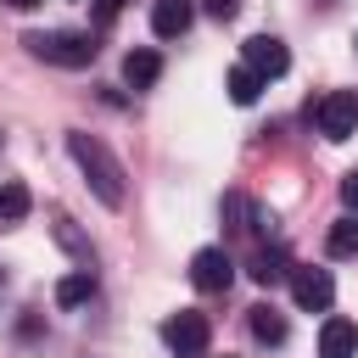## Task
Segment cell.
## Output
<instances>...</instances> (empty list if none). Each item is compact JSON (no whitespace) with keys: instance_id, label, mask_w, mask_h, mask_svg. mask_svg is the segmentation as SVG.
Instances as JSON below:
<instances>
[{"instance_id":"obj_4","label":"cell","mask_w":358,"mask_h":358,"mask_svg":"<svg viewBox=\"0 0 358 358\" xmlns=\"http://www.w3.org/2000/svg\"><path fill=\"white\" fill-rule=\"evenodd\" d=\"M313 123L324 140H352L358 129V90H330L324 101H313Z\"/></svg>"},{"instance_id":"obj_11","label":"cell","mask_w":358,"mask_h":358,"mask_svg":"<svg viewBox=\"0 0 358 358\" xmlns=\"http://www.w3.org/2000/svg\"><path fill=\"white\" fill-rule=\"evenodd\" d=\"M246 274H252L257 285H280L291 268H285V252H280V246H268V252H252V268H246Z\"/></svg>"},{"instance_id":"obj_13","label":"cell","mask_w":358,"mask_h":358,"mask_svg":"<svg viewBox=\"0 0 358 358\" xmlns=\"http://www.w3.org/2000/svg\"><path fill=\"white\" fill-rule=\"evenodd\" d=\"M324 252H330V257H358V218H352V213L330 224V235H324Z\"/></svg>"},{"instance_id":"obj_19","label":"cell","mask_w":358,"mask_h":358,"mask_svg":"<svg viewBox=\"0 0 358 358\" xmlns=\"http://www.w3.org/2000/svg\"><path fill=\"white\" fill-rule=\"evenodd\" d=\"M341 201H347V213L358 218V168H352V173L341 179Z\"/></svg>"},{"instance_id":"obj_16","label":"cell","mask_w":358,"mask_h":358,"mask_svg":"<svg viewBox=\"0 0 358 358\" xmlns=\"http://www.w3.org/2000/svg\"><path fill=\"white\" fill-rule=\"evenodd\" d=\"M224 90H229V101H235V106H252V101L263 95V78H257L252 67H235V73L224 78Z\"/></svg>"},{"instance_id":"obj_2","label":"cell","mask_w":358,"mask_h":358,"mask_svg":"<svg viewBox=\"0 0 358 358\" xmlns=\"http://www.w3.org/2000/svg\"><path fill=\"white\" fill-rule=\"evenodd\" d=\"M22 45H28V56H39V62H50V67H90V62H95V50H101L90 34H73V28L22 34Z\"/></svg>"},{"instance_id":"obj_1","label":"cell","mask_w":358,"mask_h":358,"mask_svg":"<svg viewBox=\"0 0 358 358\" xmlns=\"http://www.w3.org/2000/svg\"><path fill=\"white\" fill-rule=\"evenodd\" d=\"M67 151H73V162L84 168V179H90V190H95V201L101 207H123V162L112 157V145L101 140V134H90V129H67Z\"/></svg>"},{"instance_id":"obj_21","label":"cell","mask_w":358,"mask_h":358,"mask_svg":"<svg viewBox=\"0 0 358 358\" xmlns=\"http://www.w3.org/2000/svg\"><path fill=\"white\" fill-rule=\"evenodd\" d=\"M6 6H11V11H34L39 0H6Z\"/></svg>"},{"instance_id":"obj_10","label":"cell","mask_w":358,"mask_h":358,"mask_svg":"<svg viewBox=\"0 0 358 358\" xmlns=\"http://www.w3.org/2000/svg\"><path fill=\"white\" fill-rule=\"evenodd\" d=\"M157 78H162V56L157 50H129L123 56V84L129 90H151Z\"/></svg>"},{"instance_id":"obj_17","label":"cell","mask_w":358,"mask_h":358,"mask_svg":"<svg viewBox=\"0 0 358 358\" xmlns=\"http://www.w3.org/2000/svg\"><path fill=\"white\" fill-rule=\"evenodd\" d=\"M56 241H62V246H67V252H78V263H84V268H90V241H84V235H78V229H73V224H67V218H62V224H56Z\"/></svg>"},{"instance_id":"obj_20","label":"cell","mask_w":358,"mask_h":358,"mask_svg":"<svg viewBox=\"0 0 358 358\" xmlns=\"http://www.w3.org/2000/svg\"><path fill=\"white\" fill-rule=\"evenodd\" d=\"M123 11V0H95V22H112Z\"/></svg>"},{"instance_id":"obj_3","label":"cell","mask_w":358,"mask_h":358,"mask_svg":"<svg viewBox=\"0 0 358 358\" xmlns=\"http://www.w3.org/2000/svg\"><path fill=\"white\" fill-rule=\"evenodd\" d=\"M162 341H168V352H179V358H201L207 341H213V324H207V313L179 308V313L162 319Z\"/></svg>"},{"instance_id":"obj_7","label":"cell","mask_w":358,"mask_h":358,"mask_svg":"<svg viewBox=\"0 0 358 358\" xmlns=\"http://www.w3.org/2000/svg\"><path fill=\"white\" fill-rule=\"evenodd\" d=\"M291 296H296V308L324 313V308L336 302V280H330V268H313V263L291 268Z\"/></svg>"},{"instance_id":"obj_6","label":"cell","mask_w":358,"mask_h":358,"mask_svg":"<svg viewBox=\"0 0 358 358\" xmlns=\"http://www.w3.org/2000/svg\"><path fill=\"white\" fill-rule=\"evenodd\" d=\"M229 280H235V257L224 252V246H201L196 257H190V285L196 291H229Z\"/></svg>"},{"instance_id":"obj_8","label":"cell","mask_w":358,"mask_h":358,"mask_svg":"<svg viewBox=\"0 0 358 358\" xmlns=\"http://www.w3.org/2000/svg\"><path fill=\"white\" fill-rule=\"evenodd\" d=\"M319 358H358V324L341 319V313H330L319 324Z\"/></svg>"},{"instance_id":"obj_14","label":"cell","mask_w":358,"mask_h":358,"mask_svg":"<svg viewBox=\"0 0 358 358\" xmlns=\"http://www.w3.org/2000/svg\"><path fill=\"white\" fill-rule=\"evenodd\" d=\"M95 296V268H78V274H67L62 285H56V302L62 308H78V302H90Z\"/></svg>"},{"instance_id":"obj_5","label":"cell","mask_w":358,"mask_h":358,"mask_svg":"<svg viewBox=\"0 0 358 358\" xmlns=\"http://www.w3.org/2000/svg\"><path fill=\"white\" fill-rule=\"evenodd\" d=\"M241 67H252V73L268 84V78H280V73L291 67V50H285V39H274V34H252V39L241 45Z\"/></svg>"},{"instance_id":"obj_12","label":"cell","mask_w":358,"mask_h":358,"mask_svg":"<svg viewBox=\"0 0 358 358\" xmlns=\"http://www.w3.org/2000/svg\"><path fill=\"white\" fill-rule=\"evenodd\" d=\"M252 336H257V341H268V347H280V341H285V319H280V308H274V302H257V308H252Z\"/></svg>"},{"instance_id":"obj_18","label":"cell","mask_w":358,"mask_h":358,"mask_svg":"<svg viewBox=\"0 0 358 358\" xmlns=\"http://www.w3.org/2000/svg\"><path fill=\"white\" fill-rule=\"evenodd\" d=\"M201 11H207V17H218V22H229V17L241 11V0H201Z\"/></svg>"},{"instance_id":"obj_9","label":"cell","mask_w":358,"mask_h":358,"mask_svg":"<svg viewBox=\"0 0 358 358\" xmlns=\"http://www.w3.org/2000/svg\"><path fill=\"white\" fill-rule=\"evenodd\" d=\"M190 22H196V6L190 0H157L151 6V34L157 39H179Z\"/></svg>"},{"instance_id":"obj_15","label":"cell","mask_w":358,"mask_h":358,"mask_svg":"<svg viewBox=\"0 0 358 358\" xmlns=\"http://www.w3.org/2000/svg\"><path fill=\"white\" fill-rule=\"evenodd\" d=\"M28 207H34V196H28V185H17V179H6V185H0V224H17V218H28Z\"/></svg>"}]
</instances>
